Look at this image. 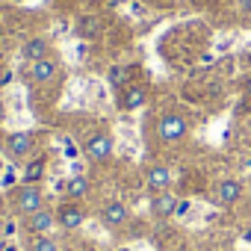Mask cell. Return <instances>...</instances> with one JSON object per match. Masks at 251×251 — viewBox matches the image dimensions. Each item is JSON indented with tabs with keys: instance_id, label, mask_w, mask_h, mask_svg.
Segmentation results:
<instances>
[{
	"instance_id": "obj_15",
	"label": "cell",
	"mask_w": 251,
	"mask_h": 251,
	"mask_svg": "<svg viewBox=\"0 0 251 251\" xmlns=\"http://www.w3.org/2000/svg\"><path fill=\"white\" fill-rule=\"evenodd\" d=\"M109 86L115 92H121L124 86H130V68L127 65H112L109 68Z\"/></svg>"
},
{
	"instance_id": "obj_20",
	"label": "cell",
	"mask_w": 251,
	"mask_h": 251,
	"mask_svg": "<svg viewBox=\"0 0 251 251\" xmlns=\"http://www.w3.org/2000/svg\"><path fill=\"white\" fill-rule=\"evenodd\" d=\"M118 3H127V0H109V6H118Z\"/></svg>"
},
{
	"instance_id": "obj_12",
	"label": "cell",
	"mask_w": 251,
	"mask_h": 251,
	"mask_svg": "<svg viewBox=\"0 0 251 251\" xmlns=\"http://www.w3.org/2000/svg\"><path fill=\"white\" fill-rule=\"evenodd\" d=\"M127 219H130V210L124 207L121 201H106V204L100 207V222H103L106 227H121Z\"/></svg>"
},
{
	"instance_id": "obj_14",
	"label": "cell",
	"mask_w": 251,
	"mask_h": 251,
	"mask_svg": "<svg viewBox=\"0 0 251 251\" xmlns=\"http://www.w3.org/2000/svg\"><path fill=\"white\" fill-rule=\"evenodd\" d=\"M65 195H68V201H83V198L89 195V177L74 175V177L65 183Z\"/></svg>"
},
{
	"instance_id": "obj_5",
	"label": "cell",
	"mask_w": 251,
	"mask_h": 251,
	"mask_svg": "<svg viewBox=\"0 0 251 251\" xmlns=\"http://www.w3.org/2000/svg\"><path fill=\"white\" fill-rule=\"evenodd\" d=\"M112 148H115V142H112V136L109 133H92L89 139H86V145H83V151H86V157L92 160V163H106L109 157H112Z\"/></svg>"
},
{
	"instance_id": "obj_2",
	"label": "cell",
	"mask_w": 251,
	"mask_h": 251,
	"mask_svg": "<svg viewBox=\"0 0 251 251\" xmlns=\"http://www.w3.org/2000/svg\"><path fill=\"white\" fill-rule=\"evenodd\" d=\"M12 204H15V210H18L21 216H30V213H36V210L45 207V192H42L39 183H24V186L12 195Z\"/></svg>"
},
{
	"instance_id": "obj_3",
	"label": "cell",
	"mask_w": 251,
	"mask_h": 251,
	"mask_svg": "<svg viewBox=\"0 0 251 251\" xmlns=\"http://www.w3.org/2000/svg\"><path fill=\"white\" fill-rule=\"evenodd\" d=\"M53 227H56V213L50 207H42V210L24 216V230L30 236H50Z\"/></svg>"
},
{
	"instance_id": "obj_10",
	"label": "cell",
	"mask_w": 251,
	"mask_h": 251,
	"mask_svg": "<svg viewBox=\"0 0 251 251\" xmlns=\"http://www.w3.org/2000/svg\"><path fill=\"white\" fill-rule=\"evenodd\" d=\"M180 210V201H177V195L175 192H154L151 195V216L154 219H169V216H175Z\"/></svg>"
},
{
	"instance_id": "obj_4",
	"label": "cell",
	"mask_w": 251,
	"mask_h": 251,
	"mask_svg": "<svg viewBox=\"0 0 251 251\" xmlns=\"http://www.w3.org/2000/svg\"><path fill=\"white\" fill-rule=\"evenodd\" d=\"M242 195H245V186H242V180H236V177H225V180H219L216 189H213V201H216L219 207H233V204L242 201Z\"/></svg>"
},
{
	"instance_id": "obj_17",
	"label": "cell",
	"mask_w": 251,
	"mask_h": 251,
	"mask_svg": "<svg viewBox=\"0 0 251 251\" xmlns=\"http://www.w3.org/2000/svg\"><path fill=\"white\" fill-rule=\"evenodd\" d=\"M27 251H59V245L50 236H30L27 239Z\"/></svg>"
},
{
	"instance_id": "obj_6",
	"label": "cell",
	"mask_w": 251,
	"mask_h": 251,
	"mask_svg": "<svg viewBox=\"0 0 251 251\" xmlns=\"http://www.w3.org/2000/svg\"><path fill=\"white\" fill-rule=\"evenodd\" d=\"M86 207L80 204V201H65V204H59V210H56V225L62 227V230H77V227H83V222H86Z\"/></svg>"
},
{
	"instance_id": "obj_11",
	"label": "cell",
	"mask_w": 251,
	"mask_h": 251,
	"mask_svg": "<svg viewBox=\"0 0 251 251\" xmlns=\"http://www.w3.org/2000/svg\"><path fill=\"white\" fill-rule=\"evenodd\" d=\"M145 183H148L151 192H166V189L172 186V169L163 166V163L148 166V169H145Z\"/></svg>"
},
{
	"instance_id": "obj_13",
	"label": "cell",
	"mask_w": 251,
	"mask_h": 251,
	"mask_svg": "<svg viewBox=\"0 0 251 251\" xmlns=\"http://www.w3.org/2000/svg\"><path fill=\"white\" fill-rule=\"evenodd\" d=\"M21 56H24L27 62H39V59L50 56V45H48V39H42V36L27 39V42H24V48H21Z\"/></svg>"
},
{
	"instance_id": "obj_16",
	"label": "cell",
	"mask_w": 251,
	"mask_h": 251,
	"mask_svg": "<svg viewBox=\"0 0 251 251\" xmlns=\"http://www.w3.org/2000/svg\"><path fill=\"white\" fill-rule=\"evenodd\" d=\"M77 33H80V36H86V39H95V36L100 33V21H98V18H92V15H86V18H80V21H77Z\"/></svg>"
},
{
	"instance_id": "obj_8",
	"label": "cell",
	"mask_w": 251,
	"mask_h": 251,
	"mask_svg": "<svg viewBox=\"0 0 251 251\" xmlns=\"http://www.w3.org/2000/svg\"><path fill=\"white\" fill-rule=\"evenodd\" d=\"M148 86L145 83H130V86H124L121 92H118V109H124V112H133V109H139V106H145L148 103Z\"/></svg>"
},
{
	"instance_id": "obj_18",
	"label": "cell",
	"mask_w": 251,
	"mask_h": 251,
	"mask_svg": "<svg viewBox=\"0 0 251 251\" xmlns=\"http://www.w3.org/2000/svg\"><path fill=\"white\" fill-rule=\"evenodd\" d=\"M45 177V160H36L24 169V183H39Z\"/></svg>"
},
{
	"instance_id": "obj_1",
	"label": "cell",
	"mask_w": 251,
	"mask_h": 251,
	"mask_svg": "<svg viewBox=\"0 0 251 251\" xmlns=\"http://www.w3.org/2000/svg\"><path fill=\"white\" fill-rule=\"evenodd\" d=\"M157 133L166 145H177L189 136V118L183 112H163L157 121Z\"/></svg>"
},
{
	"instance_id": "obj_19",
	"label": "cell",
	"mask_w": 251,
	"mask_h": 251,
	"mask_svg": "<svg viewBox=\"0 0 251 251\" xmlns=\"http://www.w3.org/2000/svg\"><path fill=\"white\" fill-rule=\"evenodd\" d=\"M245 95H248V98H251V77H248V80H245Z\"/></svg>"
},
{
	"instance_id": "obj_7",
	"label": "cell",
	"mask_w": 251,
	"mask_h": 251,
	"mask_svg": "<svg viewBox=\"0 0 251 251\" xmlns=\"http://www.w3.org/2000/svg\"><path fill=\"white\" fill-rule=\"evenodd\" d=\"M59 74H62V65H59L53 56H45V59H39V62H30V68H27L30 83H39V86L53 83Z\"/></svg>"
},
{
	"instance_id": "obj_9",
	"label": "cell",
	"mask_w": 251,
	"mask_h": 251,
	"mask_svg": "<svg viewBox=\"0 0 251 251\" xmlns=\"http://www.w3.org/2000/svg\"><path fill=\"white\" fill-rule=\"evenodd\" d=\"M33 148H36V136H33L30 130H18V133H9V136H6V154H9L12 160L30 157Z\"/></svg>"
}]
</instances>
